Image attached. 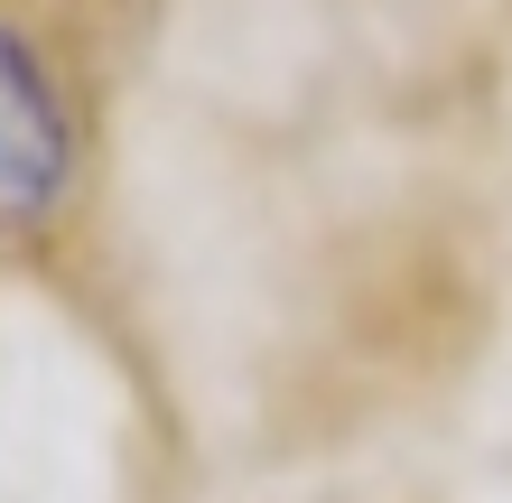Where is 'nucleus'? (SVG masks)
<instances>
[{"label": "nucleus", "mask_w": 512, "mask_h": 503, "mask_svg": "<svg viewBox=\"0 0 512 503\" xmlns=\"http://www.w3.org/2000/svg\"><path fill=\"white\" fill-rule=\"evenodd\" d=\"M75 168H84V122L66 75L19 19H0V243L38 233L75 196Z\"/></svg>", "instance_id": "nucleus-1"}]
</instances>
